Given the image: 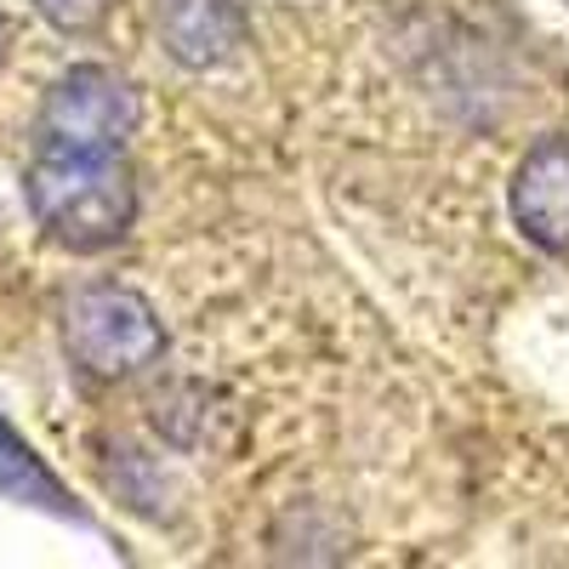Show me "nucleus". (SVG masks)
Masks as SVG:
<instances>
[{"mask_svg": "<svg viewBox=\"0 0 569 569\" xmlns=\"http://www.w3.org/2000/svg\"><path fill=\"white\" fill-rule=\"evenodd\" d=\"M0 58H7V18H0Z\"/></svg>", "mask_w": 569, "mask_h": 569, "instance_id": "6e6552de", "label": "nucleus"}, {"mask_svg": "<svg viewBox=\"0 0 569 569\" xmlns=\"http://www.w3.org/2000/svg\"><path fill=\"white\" fill-rule=\"evenodd\" d=\"M40 131H46V149L114 154L137 131V91L126 74H114L103 63H80L46 91Z\"/></svg>", "mask_w": 569, "mask_h": 569, "instance_id": "7ed1b4c3", "label": "nucleus"}, {"mask_svg": "<svg viewBox=\"0 0 569 569\" xmlns=\"http://www.w3.org/2000/svg\"><path fill=\"white\" fill-rule=\"evenodd\" d=\"M40 18L63 29V34H86V29H98L103 12H109V0H34Z\"/></svg>", "mask_w": 569, "mask_h": 569, "instance_id": "0eeeda50", "label": "nucleus"}, {"mask_svg": "<svg viewBox=\"0 0 569 569\" xmlns=\"http://www.w3.org/2000/svg\"><path fill=\"white\" fill-rule=\"evenodd\" d=\"M29 211L34 222L69 251H103L137 217V188L114 154L86 149H46L29 166Z\"/></svg>", "mask_w": 569, "mask_h": 569, "instance_id": "f257e3e1", "label": "nucleus"}, {"mask_svg": "<svg viewBox=\"0 0 569 569\" xmlns=\"http://www.w3.org/2000/svg\"><path fill=\"white\" fill-rule=\"evenodd\" d=\"M63 348L86 376L120 382L166 353V330L149 297H137L131 284H80L63 302Z\"/></svg>", "mask_w": 569, "mask_h": 569, "instance_id": "f03ea898", "label": "nucleus"}, {"mask_svg": "<svg viewBox=\"0 0 569 569\" xmlns=\"http://www.w3.org/2000/svg\"><path fill=\"white\" fill-rule=\"evenodd\" d=\"M154 29L182 69H217L246 46V7L240 0H154Z\"/></svg>", "mask_w": 569, "mask_h": 569, "instance_id": "20e7f679", "label": "nucleus"}, {"mask_svg": "<svg viewBox=\"0 0 569 569\" xmlns=\"http://www.w3.org/2000/svg\"><path fill=\"white\" fill-rule=\"evenodd\" d=\"M512 222L547 251L569 246V137H552L525 154L512 177Z\"/></svg>", "mask_w": 569, "mask_h": 569, "instance_id": "39448f33", "label": "nucleus"}, {"mask_svg": "<svg viewBox=\"0 0 569 569\" xmlns=\"http://www.w3.org/2000/svg\"><path fill=\"white\" fill-rule=\"evenodd\" d=\"M0 496H12L23 507H40V512H52V518H80V507L63 490V479L12 433L7 421H0Z\"/></svg>", "mask_w": 569, "mask_h": 569, "instance_id": "423d86ee", "label": "nucleus"}]
</instances>
